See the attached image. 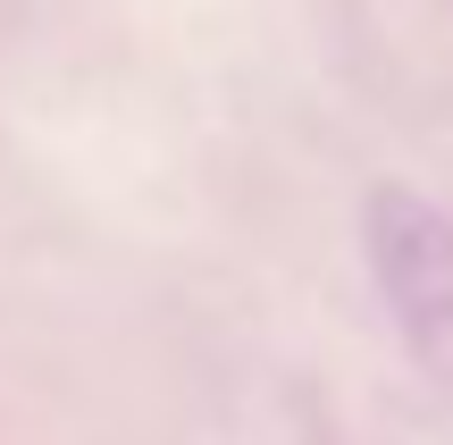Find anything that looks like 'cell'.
<instances>
[{"mask_svg": "<svg viewBox=\"0 0 453 445\" xmlns=\"http://www.w3.org/2000/svg\"><path fill=\"white\" fill-rule=\"evenodd\" d=\"M361 261L403 353L453 395V211L411 185L361 194Z\"/></svg>", "mask_w": 453, "mask_h": 445, "instance_id": "1", "label": "cell"}]
</instances>
